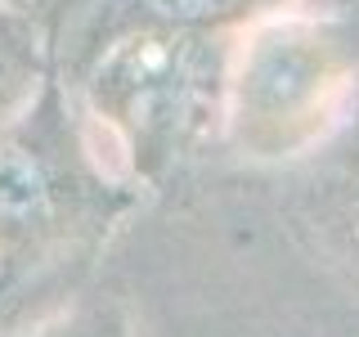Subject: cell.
<instances>
[{
  "mask_svg": "<svg viewBox=\"0 0 359 337\" xmlns=\"http://www.w3.org/2000/svg\"><path fill=\"white\" fill-rule=\"evenodd\" d=\"M355 77V41L341 22L274 14L233 37L224 131L247 157L301 153L332 126Z\"/></svg>",
  "mask_w": 359,
  "mask_h": 337,
  "instance_id": "3957f363",
  "label": "cell"
},
{
  "mask_svg": "<svg viewBox=\"0 0 359 337\" xmlns=\"http://www.w3.org/2000/svg\"><path fill=\"white\" fill-rule=\"evenodd\" d=\"M314 216L328 243L359 265V131L314 176Z\"/></svg>",
  "mask_w": 359,
  "mask_h": 337,
  "instance_id": "8992f818",
  "label": "cell"
},
{
  "mask_svg": "<svg viewBox=\"0 0 359 337\" xmlns=\"http://www.w3.org/2000/svg\"><path fill=\"white\" fill-rule=\"evenodd\" d=\"M5 5H18V9H32V14H41L45 0H5Z\"/></svg>",
  "mask_w": 359,
  "mask_h": 337,
  "instance_id": "ba28073f",
  "label": "cell"
},
{
  "mask_svg": "<svg viewBox=\"0 0 359 337\" xmlns=\"http://www.w3.org/2000/svg\"><path fill=\"white\" fill-rule=\"evenodd\" d=\"M14 337H140V329L121 301H76L27 324Z\"/></svg>",
  "mask_w": 359,
  "mask_h": 337,
  "instance_id": "52a82bcc",
  "label": "cell"
},
{
  "mask_svg": "<svg viewBox=\"0 0 359 337\" xmlns=\"http://www.w3.org/2000/svg\"><path fill=\"white\" fill-rule=\"evenodd\" d=\"M238 32L135 27L104 41L67 81L99 149L135 180H162L224 126V81Z\"/></svg>",
  "mask_w": 359,
  "mask_h": 337,
  "instance_id": "6da1fadb",
  "label": "cell"
},
{
  "mask_svg": "<svg viewBox=\"0 0 359 337\" xmlns=\"http://www.w3.org/2000/svg\"><path fill=\"white\" fill-rule=\"evenodd\" d=\"M45 81H50V45L41 14L0 0V126L18 117L45 90Z\"/></svg>",
  "mask_w": 359,
  "mask_h": 337,
  "instance_id": "5b68a950",
  "label": "cell"
},
{
  "mask_svg": "<svg viewBox=\"0 0 359 337\" xmlns=\"http://www.w3.org/2000/svg\"><path fill=\"white\" fill-rule=\"evenodd\" d=\"M287 0H45L50 77L67 81L104 41L135 27L171 32H243L247 22L283 9Z\"/></svg>",
  "mask_w": 359,
  "mask_h": 337,
  "instance_id": "277c9868",
  "label": "cell"
},
{
  "mask_svg": "<svg viewBox=\"0 0 359 337\" xmlns=\"http://www.w3.org/2000/svg\"><path fill=\"white\" fill-rule=\"evenodd\" d=\"M130 207L67 90L45 81L0 126V270L27 275L95 247Z\"/></svg>",
  "mask_w": 359,
  "mask_h": 337,
  "instance_id": "7a4b0ae2",
  "label": "cell"
}]
</instances>
